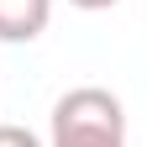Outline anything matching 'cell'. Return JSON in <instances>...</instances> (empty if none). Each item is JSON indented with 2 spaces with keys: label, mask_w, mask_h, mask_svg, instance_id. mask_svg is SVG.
I'll return each mask as SVG.
<instances>
[{
  "label": "cell",
  "mask_w": 147,
  "mask_h": 147,
  "mask_svg": "<svg viewBox=\"0 0 147 147\" xmlns=\"http://www.w3.org/2000/svg\"><path fill=\"white\" fill-rule=\"evenodd\" d=\"M53 147H126V110L100 84L68 89L53 105Z\"/></svg>",
  "instance_id": "6da1fadb"
},
{
  "label": "cell",
  "mask_w": 147,
  "mask_h": 147,
  "mask_svg": "<svg viewBox=\"0 0 147 147\" xmlns=\"http://www.w3.org/2000/svg\"><path fill=\"white\" fill-rule=\"evenodd\" d=\"M53 21V0H0V42H37Z\"/></svg>",
  "instance_id": "7a4b0ae2"
},
{
  "label": "cell",
  "mask_w": 147,
  "mask_h": 147,
  "mask_svg": "<svg viewBox=\"0 0 147 147\" xmlns=\"http://www.w3.org/2000/svg\"><path fill=\"white\" fill-rule=\"evenodd\" d=\"M0 147H42V142H37V131H26V126H0Z\"/></svg>",
  "instance_id": "3957f363"
},
{
  "label": "cell",
  "mask_w": 147,
  "mask_h": 147,
  "mask_svg": "<svg viewBox=\"0 0 147 147\" xmlns=\"http://www.w3.org/2000/svg\"><path fill=\"white\" fill-rule=\"evenodd\" d=\"M68 5H79V11H110L116 0H68Z\"/></svg>",
  "instance_id": "277c9868"
}]
</instances>
